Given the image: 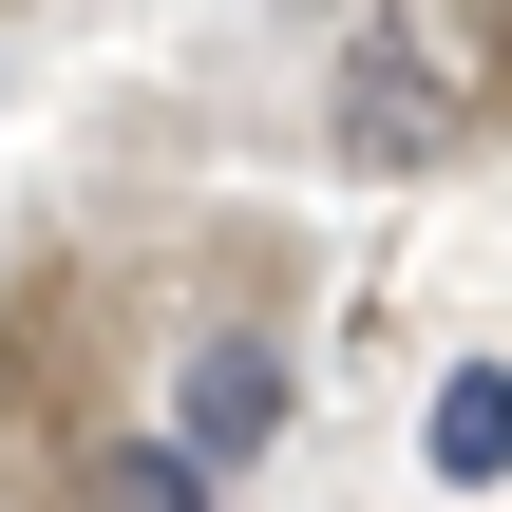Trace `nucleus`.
<instances>
[{
	"label": "nucleus",
	"mask_w": 512,
	"mask_h": 512,
	"mask_svg": "<svg viewBox=\"0 0 512 512\" xmlns=\"http://www.w3.org/2000/svg\"><path fill=\"white\" fill-rule=\"evenodd\" d=\"M95 512H209V456L190 437H114L95 456Z\"/></svg>",
	"instance_id": "nucleus-4"
},
{
	"label": "nucleus",
	"mask_w": 512,
	"mask_h": 512,
	"mask_svg": "<svg viewBox=\"0 0 512 512\" xmlns=\"http://www.w3.org/2000/svg\"><path fill=\"white\" fill-rule=\"evenodd\" d=\"M437 475H456V494L512 475V361H456V380H437Z\"/></svg>",
	"instance_id": "nucleus-3"
},
{
	"label": "nucleus",
	"mask_w": 512,
	"mask_h": 512,
	"mask_svg": "<svg viewBox=\"0 0 512 512\" xmlns=\"http://www.w3.org/2000/svg\"><path fill=\"white\" fill-rule=\"evenodd\" d=\"M266 418H285V361L228 323V342H190V456L228 475V456H266Z\"/></svg>",
	"instance_id": "nucleus-2"
},
{
	"label": "nucleus",
	"mask_w": 512,
	"mask_h": 512,
	"mask_svg": "<svg viewBox=\"0 0 512 512\" xmlns=\"http://www.w3.org/2000/svg\"><path fill=\"white\" fill-rule=\"evenodd\" d=\"M456 114H475V38H456V19H361V38H342V95H323L342 171H437Z\"/></svg>",
	"instance_id": "nucleus-1"
},
{
	"label": "nucleus",
	"mask_w": 512,
	"mask_h": 512,
	"mask_svg": "<svg viewBox=\"0 0 512 512\" xmlns=\"http://www.w3.org/2000/svg\"><path fill=\"white\" fill-rule=\"evenodd\" d=\"M0 380H19V342H0Z\"/></svg>",
	"instance_id": "nucleus-5"
}]
</instances>
